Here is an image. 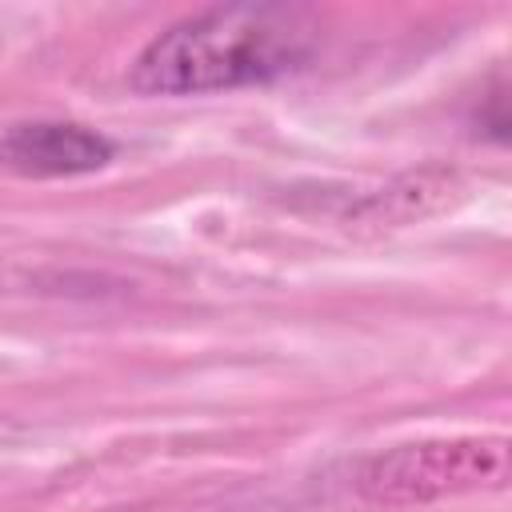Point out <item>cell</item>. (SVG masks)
<instances>
[{
    "label": "cell",
    "instance_id": "7a4b0ae2",
    "mask_svg": "<svg viewBox=\"0 0 512 512\" xmlns=\"http://www.w3.org/2000/svg\"><path fill=\"white\" fill-rule=\"evenodd\" d=\"M504 476L508 444L500 436H452L396 444L388 452L368 456L356 472V488L372 504L404 508L472 488H496Z\"/></svg>",
    "mask_w": 512,
    "mask_h": 512
},
{
    "label": "cell",
    "instance_id": "6da1fadb",
    "mask_svg": "<svg viewBox=\"0 0 512 512\" xmlns=\"http://www.w3.org/2000/svg\"><path fill=\"white\" fill-rule=\"evenodd\" d=\"M320 44L308 4H212L152 36L128 84L144 96H208L300 72Z\"/></svg>",
    "mask_w": 512,
    "mask_h": 512
},
{
    "label": "cell",
    "instance_id": "3957f363",
    "mask_svg": "<svg viewBox=\"0 0 512 512\" xmlns=\"http://www.w3.org/2000/svg\"><path fill=\"white\" fill-rule=\"evenodd\" d=\"M112 156L116 144L76 120H24L0 136V164L36 180L84 176L104 168Z\"/></svg>",
    "mask_w": 512,
    "mask_h": 512
}]
</instances>
